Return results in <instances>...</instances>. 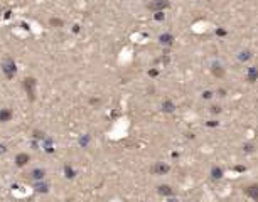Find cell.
Segmentation results:
<instances>
[{"instance_id":"cell-2","label":"cell","mask_w":258,"mask_h":202,"mask_svg":"<svg viewBox=\"0 0 258 202\" xmlns=\"http://www.w3.org/2000/svg\"><path fill=\"white\" fill-rule=\"evenodd\" d=\"M24 88H25V91H27V94H29L30 99H34V98H36V79H34V77L24 79Z\"/></svg>"},{"instance_id":"cell-4","label":"cell","mask_w":258,"mask_h":202,"mask_svg":"<svg viewBox=\"0 0 258 202\" xmlns=\"http://www.w3.org/2000/svg\"><path fill=\"white\" fill-rule=\"evenodd\" d=\"M170 170V167L167 164H164V162H157V164L152 167V172L157 173V175H164V173H167Z\"/></svg>"},{"instance_id":"cell-8","label":"cell","mask_w":258,"mask_h":202,"mask_svg":"<svg viewBox=\"0 0 258 202\" xmlns=\"http://www.w3.org/2000/svg\"><path fill=\"white\" fill-rule=\"evenodd\" d=\"M258 79V67H250L248 69V81L250 83H255Z\"/></svg>"},{"instance_id":"cell-11","label":"cell","mask_w":258,"mask_h":202,"mask_svg":"<svg viewBox=\"0 0 258 202\" xmlns=\"http://www.w3.org/2000/svg\"><path fill=\"white\" fill-rule=\"evenodd\" d=\"M12 118V111L10 110H2L0 111V121H10Z\"/></svg>"},{"instance_id":"cell-12","label":"cell","mask_w":258,"mask_h":202,"mask_svg":"<svg viewBox=\"0 0 258 202\" xmlns=\"http://www.w3.org/2000/svg\"><path fill=\"white\" fill-rule=\"evenodd\" d=\"M159 194H162V195H172L174 190L170 189L169 185H160V187H159Z\"/></svg>"},{"instance_id":"cell-15","label":"cell","mask_w":258,"mask_h":202,"mask_svg":"<svg viewBox=\"0 0 258 202\" xmlns=\"http://www.w3.org/2000/svg\"><path fill=\"white\" fill-rule=\"evenodd\" d=\"M250 58H251V52H250V51H241V52L238 54L239 61H248Z\"/></svg>"},{"instance_id":"cell-25","label":"cell","mask_w":258,"mask_h":202,"mask_svg":"<svg viewBox=\"0 0 258 202\" xmlns=\"http://www.w3.org/2000/svg\"><path fill=\"white\" fill-rule=\"evenodd\" d=\"M218 125V121H208V126H216Z\"/></svg>"},{"instance_id":"cell-14","label":"cell","mask_w":258,"mask_h":202,"mask_svg":"<svg viewBox=\"0 0 258 202\" xmlns=\"http://www.w3.org/2000/svg\"><path fill=\"white\" fill-rule=\"evenodd\" d=\"M44 170H40V168H36V170H32V179H36V180H42V177H44Z\"/></svg>"},{"instance_id":"cell-7","label":"cell","mask_w":258,"mask_h":202,"mask_svg":"<svg viewBox=\"0 0 258 202\" xmlns=\"http://www.w3.org/2000/svg\"><path fill=\"white\" fill-rule=\"evenodd\" d=\"M160 44H164V46H172V42H174V37L170 36V34H162L159 37Z\"/></svg>"},{"instance_id":"cell-18","label":"cell","mask_w":258,"mask_h":202,"mask_svg":"<svg viewBox=\"0 0 258 202\" xmlns=\"http://www.w3.org/2000/svg\"><path fill=\"white\" fill-rule=\"evenodd\" d=\"M164 17H165V15H164V10H159V12L154 14V19L155 20H164Z\"/></svg>"},{"instance_id":"cell-1","label":"cell","mask_w":258,"mask_h":202,"mask_svg":"<svg viewBox=\"0 0 258 202\" xmlns=\"http://www.w3.org/2000/svg\"><path fill=\"white\" fill-rule=\"evenodd\" d=\"M2 71H3V74L9 77V79H12V77L15 76V62L12 59H5L2 62Z\"/></svg>"},{"instance_id":"cell-17","label":"cell","mask_w":258,"mask_h":202,"mask_svg":"<svg viewBox=\"0 0 258 202\" xmlns=\"http://www.w3.org/2000/svg\"><path fill=\"white\" fill-rule=\"evenodd\" d=\"M36 190L37 192H47V185L46 184H36Z\"/></svg>"},{"instance_id":"cell-13","label":"cell","mask_w":258,"mask_h":202,"mask_svg":"<svg viewBox=\"0 0 258 202\" xmlns=\"http://www.w3.org/2000/svg\"><path fill=\"white\" fill-rule=\"evenodd\" d=\"M211 177H213V179H221V177H223V170H221L219 167H213V168H211Z\"/></svg>"},{"instance_id":"cell-9","label":"cell","mask_w":258,"mask_h":202,"mask_svg":"<svg viewBox=\"0 0 258 202\" xmlns=\"http://www.w3.org/2000/svg\"><path fill=\"white\" fill-rule=\"evenodd\" d=\"M211 71H213V74L218 77H223L224 76V67H221L219 64H214V66L211 67Z\"/></svg>"},{"instance_id":"cell-20","label":"cell","mask_w":258,"mask_h":202,"mask_svg":"<svg viewBox=\"0 0 258 202\" xmlns=\"http://www.w3.org/2000/svg\"><path fill=\"white\" fill-rule=\"evenodd\" d=\"M211 96H213V93H211V91H204V93H202V98H204V99H209Z\"/></svg>"},{"instance_id":"cell-16","label":"cell","mask_w":258,"mask_h":202,"mask_svg":"<svg viewBox=\"0 0 258 202\" xmlns=\"http://www.w3.org/2000/svg\"><path fill=\"white\" fill-rule=\"evenodd\" d=\"M64 173H66V177H68V179H73V177H74V170L71 168L69 165H66V167H64Z\"/></svg>"},{"instance_id":"cell-10","label":"cell","mask_w":258,"mask_h":202,"mask_svg":"<svg viewBox=\"0 0 258 202\" xmlns=\"http://www.w3.org/2000/svg\"><path fill=\"white\" fill-rule=\"evenodd\" d=\"M162 110H164L165 113H172V111H174V103L169 101V99H165V101L162 103Z\"/></svg>"},{"instance_id":"cell-23","label":"cell","mask_w":258,"mask_h":202,"mask_svg":"<svg viewBox=\"0 0 258 202\" xmlns=\"http://www.w3.org/2000/svg\"><path fill=\"white\" fill-rule=\"evenodd\" d=\"M245 152H253V145H245Z\"/></svg>"},{"instance_id":"cell-19","label":"cell","mask_w":258,"mask_h":202,"mask_svg":"<svg viewBox=\"0 0 258 202\" xmlns=\"http://www.w3.org/2000/svg\"><path fill=\"white\" fill-rule=\"evenodd\" d=\"M49 24L51 25H58V27H61V25H62V20L61 19H51Z\"/></svg>"},{"instance_id":"cell-3","label":"cell","mask_w":258,"mask_h":202,"mask_svg":"<svg viewBox=\"0 0 258 202\" xmlns=\"http://www.w3.org/2000/svg\"><path fill=\"white\" fill-rule=\"evenodd\" d=\"M169 7V0H152L149 3V9L154 10V12H159V10H164Z\"/></svg>"},{"instance_id":"cell-22","label":"cell","mask_w":258,"mask_h":202,"mask_svg":"<svg viewBox=\"0 0 258 202\" xmlns=\"http://www.w3.org/2000/svg\"><path fill=\"white\" fill-rule=\"evenodd\" d=\"M216 34H218V36H226V30H224V29H218V30H216Z\"/></svg>"},{"instance_id":"cell-21","label":"cell","mask_w":258,"mask_h":202,"mask_svg":"<svg viewBox=\"0 0 258 202\" xmlns=\"http://www.w3.org/2000/svg\"><path fill=\"white\" fill-rule=\"evenodd\" d=\"M211 111H213V113H219V111H221V108L216 105V106H213V108H211Z\"/></svg>"},{"instance_id":"cell-5","label":"cell","mask_w":258,"mask_h":202,"mask_svg":"<svg viewBox=\"0 0 258 202\" xmlns=\"http://www.w3.org/2000/svg\"><path fill=\"white\" fill-rule=\"evenodd\" d=\"M29 160H30V158H29V155H27V153H19L17 157H15V164L19 165V167H24Z\"/></svg>"},{"instance_id":"cell-6","label":"cell","mask_w":258,"mask_h":202,"mask_svg":"<svg viewBox=\"0 0 258 202\" xmlns=\"http://www.w3.org/2000/svg\"><path fill=\"white\" fill-rule=\"evenodd\" d=\"M246 192H248V195L253 199V201L258 202V184H255V185H250L248 189H246Z\"/></svg>"},{"instance_id":"cell-26","label":"cell","mask_w":258,"mask_h":202,"mask_svg":"<svg viewBox=\"0 0 258 202\" xmlns=\"http://www.w3.org/2000/svg\"><path fill=\"white\" fill-rule=\"evenodd\" d=\"M218 93H219V96H224V94H226V91H224V89H219Z\"/></svg>"},{"instance_id":"cell-24","label":"cell","mask_w":258,"mask_h":202,"mask_svg":"<svg viewBox=\"0 0 258 202\" xmlns=\"http://www.w3.org/2000/svg\"><path fill=\"white\" fill-rule=\"evenodd\" d=\"M149 74H150V76H157V74H159V71H155V69H152V71H150Z\"/></svg>"}]
</instances>
